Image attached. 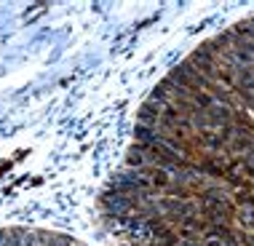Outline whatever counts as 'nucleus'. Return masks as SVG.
<instances>
[{
  "mask_svg": "<svg viewBox=\"0 0 254 246\" xmlns=\"http://www.w3.org/2000/svg\"><path fill=\"white\" fill-rule=\"evenodd\" d=\"M8 169H11V161H5V163H3V166H0V177H3L5 172H8Z\"/></svg>",
  "mask_w": 254,
  "mask_h": 246,
  "instance_id": "1",
  "label": "nucleus"
}]
</instances>
